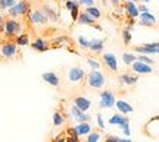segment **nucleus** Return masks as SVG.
Returning a JSON list of instances; mask_svg holds the SVG:
<instances>
[{
  "mask_svg": "<svg viewBox=\"0 0 159 142\" xmlns=\"http://www.w3.org/2000/svg\"><path fill=\"white\" fill-rule=\"evenodd\" d=\"M85 82L91 90H102L106 85V78L100 70H90L85 75Z\"/></svg>",
  "mask_w": 159,
  "mask_h": 142,
  "instance_id": "obj_1",
  "label": "nucleus"
},
{
  "mask_svg": "<svg viewBox=\"0 0 159 142\" xmlns=\"http://www.w3.org/2000/svg\"><path fill=\"white\" fill-rule=\"evenodd\" d=\"M21 29H22V23L16 21L15 18H9L3 21V32L7 38H12V37H16V35L21 34Z\"/></svg>",
  "mask_w": 159,
  "mask_h": 142,
  "instance_id": "obj_2",
  "label": "nucleus"
},
{
  "mask_svg": "<svg viewBox=\"0 0 159 142\" xmlns=\"http://www.w3.org/2000/svg\"><path fill=\"white\" fill-rule=\"evenodd\" d=\"M27 13H30V3L27 0H19L15 3V6L7 9V15L11 18H15V19L19 16H24Z\"/></svg>",
  "mask_w": 159,
  "mask_h": 142,
  "instance_id": "obj_3",
  "label": "nucleus"
},
{
  "mask_svg": "<svg viewBox=\"0 0 159 142\" xmlns=\"http://www.w3.org/2000/svg\"><path fill=\"white\" fill-rule=\"evenodd\" d=\"M116 102L115 92L111 90H103L100 92V107L102 108H112Z\"/></svg>",
  "mask_w": 159,
  "mask_h": 142,
  "instance_id": "obj_4",
  "label": "nucleus"
},
{
  "mask_svg": "<svg viewBox=\"0 0 159 142\" xmlns=\"http://www.w3.org/2000/svg\"><path fill=\"white\" fill-rule=\"evenodd\" d=\"M137 54H146V56H152V54H159V41L158 43H148L143 46H137L134 48Z\"/></svg>",
  "mask_w": 159,
  "mask_h": 142,
  "instance_id": "obj_5",
  "label": "nucleus"
},
{
  "mask_svg": "<svg viewBox=\"0 0 159 142\" xmlns=\"http://www.w3.org/2000/svg\"><path fill=\"white\" fill-rule=\"evenodd\" d=\"M85 70L80 66H72V68L68 70V81L71 84H78L85 78Z\"/></svg>",
  "mask_w": 159,
  "mask_h": 142,
  "instance_id": "obj_6",
  "label": "nucleus"
},
{
  "mask_svg": "<svg viewBox=\"0 0 159 142\" xmlns=\"http://www.w3.org/2000/svg\"><path fill=\"white\" fill-rule=\"evenodd\" d=\"M102 63L106 66V68L111 70V72H118V59L114 53H103L102 54Z\"/></svg>",
  "mask_w": 159,
  "mask_h": 142,
  "instance_id": "obj_7",
  "label": "nucleus"
},
{
  "mask_svg": "<svg viewBox=\"0 0 159 142\" xmlns=\"http://www.w3.org/2000/svg\"><path fill=\"white\" fill-rule=\"evenodd\" d=\"M16 53H18V46L16 43H13V41L3 43L2 47H0V54L5 59H12L13 56H16Z\"/></svg>",
  "mask_w": 159,
  "mask_h": 142,
  "instance_id": "obj_8",
  "label": "nucleus"
},
{
  "mask_svg": "<svg viewBox=\"0 0 159 142\" xmlns=\"http://www.w3.org/2000/svg\"><path fill=\"white\" fill-rule=\"evenodd\" d=\"M124 12H125V15H127V18H131V19H139V16H140L137 3L131 2V0H127L124 3Z\"/></svg>",
  "mask_w": 159,
  "mask_h": 142,
  "instance_id": "obj_9",
  "label": "nucleus"
},
{
  "mask_svg": "<svg viewBox=\"0 0 159 142\" xmlns=\"http://www.w3.org/2000/svg\"><path fill=\"white\" fill-rule=\"evenodd\" d=\"M69 113H71V117H72L75 122H78V123H81V122H90V116L87 113H84V111H81L74 104L69 107Z\"/></svg>",
  "mask_w": 159,
  "mask_h": 142,
  "instance_id": "obj_10",
  "label": "nucleus"
},
{
  "mask_svg": "<svg viewBox=\"0 0 159 142\" xmlns=\"http://www.w3.org/2000/svg\"><path fill=\"white\" fill-rule=\"evenodd\" d=\"M131 69H133V72H136V75H148L153 72V69H152L150 65H146V63L139 62V60L131 65Z\"/></svg>",
  "mask_w": 159,
  "mask_h": 142,
  "instance_id": "obj_11",
  "label": "nucleus"
},
{
  "mask_svg": "<svg viewBox=\"0 0 159 142\" xmlns=\"http://www.w3.org/2000/svg\"><path fill=\"white\" fill-rule=\"evenodd\" d=\"M30 19H31V22L35 23V25H46V23L49 22L46 13L43 10H39V9L30 13Z\"/></svg>",
  "mask_w": 159,
  "mask_h": 142,
  "instance_id": "obj_12",
  "label": "nucleus"
},
{
  "mask_svg": "<svg viewBox=\"0 0 159 142\" xmlns=\"http://www.w3.org/2000/svg\"><path fill=\"white\" fill-rule=\"evenodd\" d=\"M118 82L121 85H136L137 82H139V75L136 73H122L118 76Z\"/></svg>",
  "mask_w": 159,
  "mask_h": 142,
  "instance_id": "obj_13",
  "label": "nucleus"
},
{
  "mask_svg": "<svg viewBox=\"0 0 159 142\" xmlns=\"http://www.w3.org/2000/svg\"><path fill=\"white\" fill-rule=\"evenodd\" d=\"M139 23L142 27H153L156 23V16L150 12H144V13H140L139 16Z\"/></svg>",
  "mask_w": 159,
  "mask_h": 142,
  "instance_id": "obj_14",
  "label": "nucleus"
},
{
  "mask_svg": "<svg viewBox=\"0 0 159 142\" xmlns=\"http://www.w3.org/2000/svg\"><path fill=\"white\" fill-rule=\"evenodd\" d=\"M115 107H116V110H118V113L124 114V116H127V114H130V113L134 111V107H133L128 101H125V100H116Z\"/></svg>",
  "mask_w": 159,
  "mask_h": 142,
  "instance_id": "obj_15",
  "label": "nucleus"
},
{
  "mask_svg": "<svg viewBox=\"0 0 159 142\" xmlns=\"http://www.w3.org/2000/svg\"><path fill=\"white\" fill-rule=\"evenodd\" d=\"M74 106H77L81 111L87 113V111L91 108V101L89 100V98H85V97L78 95V97H75L74 98Z\"/></svg>",
  "mask_w": 159,
  "mask_h": 142,
  "instance_id": "obj_16",
  "label": "nucleus"
},
{
  "mask_svg": "<svg viewBox=\"0 0 159 142\" xmlns=\"http://www.w3.org/2000/svg\"><path fill=\"white\" fill-rule=\"evenodd\" d=\"M103 48H105V41L100 40V38H93L89 43V48L87 50H90L94 54H100L103 51Z\"/></svg>",
  "mask_w": 159,
  "mask_h": 142,
  "instance_id": "obj_17",
  "label": "nucleus"
},
{
  "mask_svg": "<svg viewBox=\"0 0 159 142\" xmlns=\"http://www.w3.org/2000/svg\"><path fill=\"white\" fill-rule=\"evenodd\" d=\"M41 78H43L46 84H49L50 86H55V88L59 86V84H61V79H59V76L55 72H44L41 75Z\"/></svg>",
  "mask_w": 159,
  "mask_h": 142,
  "instance_id": "obj_18",
  "label": "nucleus"
},
{
  "mask_svg": "<svg viewBox=\"0 0 159 142\" xmlns=\"http://www.w3.org/2000/svg\"><path fill=\"white\" fill-rule=\"evenodd\" d=\"M31 47H33L35 51H40V53H43V51H47L49 48H50L49 43H47L46 40H43V38H35V40L31 43Z\"/></svg>",
  "mask_w": 159,
  "mask_h": 142,
  "instance_id": "obj_19",
  "label": "nucleus"
},
{
  "mask_svg": "<svg viewBox=\"0 0 159 142\" xmlns=\"http://www.w3.org/2000/svg\"><path fill=\"white\" fill-rule=\"evenodd\" d=\"M75 131H77V135L78 136H87L91 132V125L90 122H81L75 126Z\"/></svg>",
  "mask_w": 159,
  "mask_h": 142,
  "instance_id": "obj_20",
  "label": "nucleus"
},
{
  "mask_svg": "<svg viewBox=\"0 0 159 142\" xmlns=\"http://www.w3.org/2000/svg\"><path fill=\"white\" fill-rule=\"evenodd\" d=\"M127 120H130L127 116H124V114H121V113H115L111 116V119H109V123L112 126H121V125H124Z\"/></svg>",
  "mask_w": 159,
  "mask_h": 142,
  "instance_id": "obj_21",
  "label": "nucleus"
},
{
  "mask_svg": "<svg viewBox=\"0 0 159 142\" xmlns=\"http://www.w3.org/2000/svg\"><path fill=\"white\" fill-rule=\"evenodd\" d=\"M41 10L46 13V16H47V19L49 21H52V22H56L57 19H59V16H57V12L52 7V6H49V5H46V6H43V9Z\"/></svg>",
  "mask_w": 159,
  "mask_h": 142,
  "instance_id": "obj_22",
  "label": "nucleus"
},
{
  "mask_svg": "<svg viewBox=\"0 0 159 142\" xmlns=\"http://www.w3.org/2000/svg\"><path fill=\"white\" fill-rule=\"evenodd\" d=\"M84 12L90 18H93L94 21H97V19H100V18H102V12H100V9H99L97 6H89V7H85Z\"/></svg>",
  "mask_w": 159,
  "mask_h": 142,
  "instance_id": "obj_23",
  "label": "nucleus"
},
{
  "mask_svg": "<svg viewBox=\"0 0 159 142\" xmlns=\"http://www.w3.org/2000/svg\"><path fill=\"white\" fill-rule=\"evenodd\" d=\"M78 23L80 25H94L96 23V21L93 19V18H90L85 12H80V15H78Z\"/></svg>",
  "mask_w": 159,
  "mask_h": 142,
  "instance_id": "obj_24",
  "label": "nucleus"
},
{
  "mask_svg": "<svg viewBox=\"0 0 159 142\" xmlns=\"http://www.w3.org/2000/svg\"><path fill=\"white\" fill-rule=\"evenodd\" d=\"M134 62H137V56L134 54V53L125 51L124 54H122V63H124L125 66H131Z\"/></svg>",
  "mask_w": 159,
  "mask_h": 142,
  "instance_id": "obj_25",
  "label": "nucleus"
},
{
  "mask_svg": "<svg viewBox=\"0 0 159 142\" xmlns=\"http://www.w3.org/2000/svg\"><path fill=\"white\" fill-rule=\"evenodd\" d=\"M15 43H16V46H28L30 44V38H28V34H19L16 35V38H15Z\"/></svg>",
  "mask_w": 159,
  "mask_h": 142,
  "instance_id": "obj_26",
  "label": "nucleus"
},
{
  "mask_svg": "<svg viewBox=\"0 0 159 142\" xmlns=\"http://www.w3.org/2000/svg\"><path fill=\"white\" fill-rule=\"evenodd\" d=\"M63 123H65L63 114L59 113V111H55V113H53V125H55V127H59V126H62Z\"/></svg>",
  "mask_w": 159,
  "mask_h": 142,
  "instance_id": "obj_27",
  "label": "nucleus"
},
{
  "mask_svg": "<svg viewBox=\"0 0 159 142\" xmlns=\"http://www.w3.org/2000/svg\"><path fill=\"white\" fill-rule=\"evenodd\" d=\"M131 40H133L131 31H130V29H127V28H124V29H122V43H124L125 46H130Z\"/></svg>",
  "mask_w": 159,
  "mask_h": 142,
  "instance_id": "obj_28",
  "label": "nucleus"
},
{
  "mask_svg": "<svg viewBox=\"0 0 159 142\" xmlns=\"http://www.w3.org/2000/svg\"><path fill=\"white\" fill-rule=\"evenodd\" d=\"M87 65L90 66L91 70H100V62L94 59V57H89L87 59Z\"/></svg>",
  "mask_w": 159,
  "mask_h": 142,
  "instance_id": "obj_29",
  "label": "nucleus"
},
{
  "mask_svg": "<svg viewBox=\"0 0 159 142\" xmlns=\"http://www.w3.org/2000/svg\"><path fill=\"white\" fill-rule=\"evenodd\" d=\"M105 142H133L130 138H119V136H115V135H109L106 136Z\"/></svg>",
  "mask_w": 159,
  "mask_h": 142,
  "instance_id": "obj_30",
  "label": "nucleus"
},
{
  "mask_svg": "<svg viewBox=\"0 0 159 142\" xmlns=\"http://www.w3.org/2000/svg\"><path fill=\"white\" fill-rule=\"evenodd\" d=\"M15 3H16V0H0V9L2 10H7L9 7L15 6Z\"/></svg>",
  "mask_w": 159,
  "mask_h": 142,
  "instance_id": "obj_31",
  "label": "nucleus"
},
{
  "mask_svg": "<svg viewBox=\"0 0 159 142\" xmlns=\"http://www.w3.org/2000/svg\"><path fill=\"white\" fill-rule=\"evenodd\" d=\"M137 60H139V62L146 63V65H150V66L155 63L153 59H152L150 56H146V54H139V56H137Z\"/></svg>",
  "mask_w": 159,
  "mask_h": 142,
  "instance_id": "obj_32",
  "label": "nucleus"
},
{
  "mask_svg": "<svg viewBox=\"0 0 159 142\" xmlns=\"http://www.w3.org/2000/svg\"><path fill=\"white\" fill-rule=\"evenodd\" d=\"M77 41H78V46L81 47V48H84V50H87V48H89V43H90V40H87L84 35H78Z\"/></svg>",
  "mask_w": 159,
  "mask_h": 142,
  "instance_id": "obj_33",
  "label": "nucleus"
},
{
  "mask_svg": "<svg viewBox=\"0 0 159 142\" xmlns=\"http://www.w3.org/2000/svg\"><path fill=\"white\" fill-rule=\"evenodd\" d=\"M100 141V133L97 132H90L87 135V142H99Z\"/></svg>",
  "mask_w": 159,
  "mask_h": 142,
  "instance_id": "obj_34",
  "label": "nucleus"
},
{
  "mask_svg": "<svg viewBox=\"0 0 159 142\" xmlns=\"http://www.w3.org/2000/svg\"><path fill=\"white\" fill-rule=\"evenodd\" d=\"M119 127L122 129V132H124L125 138H128V136H130V133H131V129H130V120H127V122H125L124 125H121Z\"/></svg>",
  "mask_w": 159,
  "mask_h": 142,
  "instance_id": "obj_35",
  "label": "nucleus"
},
{
  "mask_svg": "<svg viewBox=\"0 0 159 142\" xmlns=\"http://www.w3.org/2000/svg\"><path fill=\"white\" fill-rule=\"evenodd\" d=\"M71 18H72V21H77V19H78V15H80V5L78 3H77V5L74 6V9H71Z\"/></svg>",
  "mask_w": 159,
  "mask_h": 142,
  "instance_id": "obj_36",
  "label": "nucleus"
},
{
  "mask_svg": "<svg viewBox=\"0 0 159 142\" xmlns=\"http://www.w3.org/2000/svg\"><path fill=\"white\" fill-rule=\"evenodd\" d=\"M53 41H55L56 44H66V43L69 41V38L66 37V35H59V37H56Z\"/></svg>",
  "mask_w": 159,
  "mask_h": 142,
  "instance_id": "obj_37",
  "label": "nucleus"
},
{
  "mask_svg": "<svg viewBox=\"0 0 159 142\" xmlns=\"http://www.w3.org/2000/svg\"><path fill=\"white\" fill-rule=\"evenodd\" d=\"M96 120H97V126H99V127L103 131V129H105V120H103V116L100 113L96 116Z\"/></svg>",
  "mask_w": 159,
  "mask_h": 142,
  "instance_id": "obj_38",
  "label": "nucleus"
},
{
  "mask_svg": "<svg viewBox=\"0 0 159 142\" xmlns=\"http://www.w3.org/2000/svg\"><path fill=\"white\" fill-rule=\"evenodd\" d=\"M80 6H85V7H89V6H94V0H77Z\"/></svg>",
  "mask_w": 159,
  "mask_h": 142,
  "instance_id": "obj_39",
  "label": "nucleus"
},
{
  "mask_svg": "<svg viewBox=\"0 0 159 142\" xmlns=\"http://www.w3.org/2000/svg\"><path fill=\"white\" fill-rule=\"evenodd\" d=\"M137 7H139V12H140V13H144V12H150V10H149V7L144 5V3H142V5H137Z\"/></svg>",
  "mask_w": 159,
  "mask_h": 142,
  "instance_id": "obj_40",
  "label": "nucleus"
},
{
  "mask_svg": "<svg viewBox=\"0 0 159 142\" xmlns=\"http://www.w3.org/2000/svg\"><path fill=\"white\" fill-rule=\"evenodd\" d=\"M68 135H69V136H78V135H77V131H75V127H69V129H68Z\"/></svg>",
  "mask_w": 159,
  "mask_h": 142,
  "instance_id": "obj_41",
  "label": "nucleus"
},
{
  "mask_svg": "<svg viewBox=\"0 0 159 142\" xmlns=\"http://www.w3.org/2000/svg\"><path fill=\"white\" fill-rule=\"evenodd\" d=\"M53 142H66V138L63 136V135H61V136H57L53 139Z\"/></svg>",
  "mask_w": 159,
  "mask_h": 142,
  "instance_id": "obj_42",
  "label": "nucleus"
},
{
  "mask_svg": "<svg viewBox=\"0 0 159 142\" xmlns=\"http://www.w3.org/2000/svg\"><path fill=\"white\" fill-rule=\"evenodd\" d=\"M109 2H111V5L114 6V7H118V6L121 5V2H122V0H109Z\"/></svg>",
  "mask_w": 159,
  "mask_h": 142,
  "instance_id": "obj_43",
  "label": "nucleus"
},
{
  "mask_svg": "<svg viewBox=\"0 0 159 142\" xmlns=\"http://www.w3.org/2000/svg\"><path fill=\"white\" fill-rule=\"evenodd\" d=\"M80 136H68L66 138V142H78Z\"/></svg>",
  "mask_w": 159,
  "mask_h": 142,
  "instance_id": "obj_44",
  "label": "nucleus"
},
{
  "mask_svg": "<svg viewBox=\"0 0 159 142\" xmlns=\"http://www.w3.org/2000/svg\"><path fill=\"white\" fill-rule=\"evenodd\" d=\"M2 31H3V21L0 19V32H2Z\"/></svg>",
  "mask_w": 159,
  "mask_h": 142,
  "instance_id": "obj_45",
  "label": "nucleus"
},
{
  "mask_svg": "<svg viewBox=\"0 0 159 142\" xmlns=\"http://www.w3.org/2000/svg\"><path fill=\"white\" fill-rule=\"evenodd\" d=\"M140 2H142V3H144V5H148V3L150 2V0H140Z\"/></svg>",
  "mask_w": 159,
  "mask_h": 142,
  "instance_id": "obj_46",
  "label": "nucleus"
},
{
  "mask_svg": "<svg viewBox=\"0 0 159 142\" xmlns=\"http://www.w3.org/2000/svg\"><path fill=\"white\" fill-rule=\"evenodd\" d=\"M131 2H134V3H136V2H140V0H131Z\"/></svg>",
  "mask_w": 159,
  "mask_h": 142,
  "instance_id": "obj_47",
  "label": "nucleus"
},
{
  "mask_svg": "<svg viewBox=\"0 0 159 142\" xmlns=\"http://www.w3.org/2000/svg\"><path fill=\"white\" fill-rule=\"evenodd\" d=\"M62 2H66V0H62Z\"/></svg>",
  "mask_w": 159,
  "mask_h": 142,
  "instance_id": "obj_48",
  "label": "nucleus"
}]
</instances>
